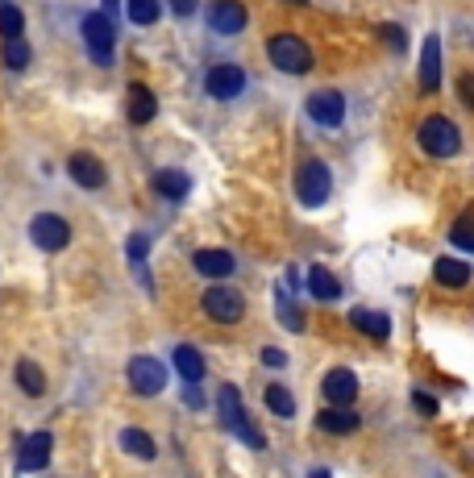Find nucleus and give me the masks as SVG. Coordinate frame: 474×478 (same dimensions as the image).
Masks as SVG:
<instances>
[{
  "label": "nucleus",
  "mask_w": 474,
  "mask_h": 478,
  "mask_svg": "<svg viewBox=\"0 0 474 478\" xmlns=\"http://www.w3.org/2000/svg\"><path fill=\"white\" fill-rule=\"evenodd\" d=\"M217 404H220V424H225V429L237 432V437H242L250 449H267V437H262V432H258L254 424L245 420V407H242V395H237V387H229V382H225V387H217Z\"/></svg>",
  "instance_id": "1"
},
{
  "label": "nucleus",
  "mask_w": 474,
  "mask_h": 478,
  "mask_svg": "<svg viewBox=\"0 0 474 478\" xmlns=\"http://www.w3.org/2000/svg\"><path fill=\"white\" fill-rule=\"evenodd\" d=\"M267 55H270V63H275L279 71H287V75L312 71V46H308L304 38H295V34H275L267 42Z\"/></svg>",
  "instance_id": "2"
},
{
  "label": "nucleus",
  "mask_w": 474,
  "mask_h": 478,
  "mask_svg": "<svg viewBox=\"0 0 474 478\" xmlns=\"http://www.w3.org/2000/svg\"><path fill=\"white\" fill-rule=\"evenodd\" d=\"M84 46L87 55H92V63H100V67H109L112 63V46H117V29H112L109 13H87L84 17Z\"/></svg>",
  "instance_id": "3"
},
{
  "label": "nucleus",
  "mask_w": 474,
  "mask_h": 478,
  "mask_svg": "<svg viewBox=\"0 0 474 478\" xmlns=\"http://www.w3.org/2000/svg\"><path fill=\"white\" fill-rule=\"evenodd\" d=\"M295 191H300V204H308V208L325 204L328 191H333V175H328L325 163H316V158L300 163V171H295Z\"/></svg>",
  "instance_id": "4"
},
{
  "label": "nucleus",
  "mask_w": 474,
  "mask_h": 478,
  "mask_svg": "<svg viewBox=\"0 0 474 478\" xmlns=\"http://www.w3.org/2000/svg\"><path fill=\"white\" fill-rule=\"evenodd\" d=\"M200 308H204L208 321L237 324L245 312V299H242V291H233V287H208L204 296H200Z\"/></svg>",
  "instance_id": "5"
},
{
  "label": "nucleus",
  "mask_w": 474,
  "mask_h": 478,
  "mask_svg": "<svg viewBox=\"0 0 474 478\" xmlns=\"http://www.w3.org/2000/svg\"><path fill=\"white\" fill-rule=\"evenodd\" d=\"M29 241H34L37 250H46V254H59L71 246V225L62 221V216L54 213H42L29 221Z\"/></svg>",
  "instance_id": "6"
},
{
  "label": "nucleus",
  "mask_w": 474,
  "mask_h": 478,
  "mask_svg": "<svg viewBox=\"0 0 474 478\" xmlns=\"http://www.w3.org/2000/svg\"><path fill=\"white\" fill-rule=\"evenodd\" d=\"M420 146H425V155H433V158H453L462 150V138H458V130H453L445 117H428L425 125H420Z\"/></svg>",
  "instance_id": "7"
},
{
  "label": "nucleus",
  "mask_w": 474,
  "mask_h": 478,
  "mask_svg": "<svg viewBox=\"0 0 474 478\" xmlns=\"http://www.w3.org/2000/svg\"><path fill=\"white\" fill-rule=\"evenodd\" d=\"M125 379H129V387H134L137 395H158L162 387H167V366L158 358H134L129 366H125Z\"/></svg>",
  "instance_id": "8"
},
{
  "label": "nucleus",
  "mask_w": 474,
  "mask_h": 478,
  "mask_svg": "<svg viewBox=\"0 0 474 478\" xmlns=\"http://www.w3.org/2000/svg\"><path fill=\"white\" fill-rule=\"evenodd\" d=\"M250 13H245L242 0H212L208 4V29L212 34H242Z\"/></svg>",
  "instance_id": "9"
},
{
  "label": "nucleus",
  "mask_w": 474,
  "mask_h": 478,
  "mask_svg": "<svg viewBox=\"0 0 474 478\" xmlns=\"http://www.w3.org/2000/svg\"><path fill=\"white\" fill-rule=\"evenodd\" d=\"M204 88L212 100H233V96L245 92V71L233 67V63H217V67L204 75Z\"/></svg>",
  "instance_id": "10"
},
{
  "label": "nucleus",
  "mask_w": 474,
  "mask_h": 478,
  "mask_svg": "<svg viewBox=\"0 0 474 478\" xmlns=\"http://www.w3.org/2000/svg\"><path fill=\"white\" fill-rule=\"evenodd\" d=\"M308 117H312L316 125H325V130H337L341 117H345L341 92H312L308 96Z\"/></svg>",
  "instance_id": "11"
},
{
  "label": "nucleus",
  "mask_w": 474,
  "mask_h": 478,
  "mask_svg": "<svg viewBox=\"0 0 474 478\" xmlns=\"http://www.w3.org/2000/svg\"><path fill=\"white\" fill-rule=\"evenodd\" d=\"M67 171H71V180L79 183V188H87V191L104 188V180H109V171H104V163H100L96 155H84V150L67 158Z\"/></svg>",
  "instance_id": "12"
},
{
  "label": "nucleus",
  "mask_w": 474,
  "mask_h": 478,
  "mask_svg": "<svg viewBox=\"0 0 474 478\" xmlns=\"http://www.w3.org/2000/svg\"><path fill=\"white\" fill-rule=\"evenodd\" d=\"M320 391H325L328 404H353V395H358V374L345 371V366H337V371L325 374Z\"/></svg>",
  "instance_id": "13"
},
{
  "label": "nucleus",
  "mask_w": 474,
  "mask_h": 478,
  "mask_svg": "<svg viewBox=\"0 0 474 478\" xmlns=\"http://www.w3.org/2000/svg\"><path fill=\"white\" fill-rule=\"evenodd\" d=\"M316 429L345 437V432L358 429V412H350V404H328L325 412H316Z\"/></svg>",
  "instance_id": "14"
},
{
  "label": "nucleus",
  "mask_w": 474,
  "mask_h": 478,
  "mask_svg": "<svg viewBox=\"0 0 474 478\" xmlns=\"http://www.w3.org/2000/svg\"><path fill=\"white\" fill-rule=\"evenodd\" d=\"M50 445H54L50 432H34V437H25L21 454H17V470H42L50 462Z\"/></svg>",
  "instance_id": "15"
},
{
  "label": "nucleus",
  "mask_w": 474,
  "mask_h": 478,
  "mask_svg": "<svg viewBox=\"0 0 474 478\" xmlns=\"http://www.w3.org/2000/svg\"><path fill=\"white\" fill-rule=\"evenodd\" d=\"M420 88L425 92H437L441 88V38L428 34L425 50H420Z\"/></svg>",
  "instance_id": "16"
},
{
  "label": "nucleus",
  "mask_w": 474,
  "mask_h": 478,
  "mask_svg": "<svg viewBox=\"0 0 474 478\" xmlns=\"http://www.w3.org/2000/svg\"><path fill=\"white\" fill-rule=\"evenodd\" d=\"M125 113H129V121H134V125H150V121H154V113H158L154 92H150V88H142V84H134V88H129V96H125Z\"/></svg>",
  "instance_id": "17"
},
{
  "label": "nucleus",
  "mask_w": 474,
  "mask_h": 478,
  "mask_svg": "<svg viewBox=\"0 0 474 478\" xmlns=\"http://www.w3.org/2000/svg\"><path fill=\"white\" fill-rule=\"evenodd\" d=\"M350 324L358 329V333L375 337V341H387V337H391V321L383 316V312H375V308H353L350 312Z\"/></svg>",
  "instance_id": "18"
},
{
  "label": "nucleus",
  "mask_w": 474,
  "mask_h": 478,
  "mask_svg": "<svg viewBox=\"0 0 474 478\" xmlns=\"http://www.w3.org/2000/svg\"><path fill=\"white\" fill-rule=\"evenodd\" d=\"M192 266L208 279H225V275H233V254L229 250H195Z\"/></svg>",
  "instance_id": "19"
},
{
  "label": "nucleus",
  "mask_w": 474,
  "mask_h": 478,
  "mask_svg": "<svg viewBox=\"0 0 474 478\" xmlns=\"http://www.w3.org/2000/svg\"><path fill=\"white\" fill-rule=\"evenodd\" d=\"M154 191L158 196H167V200H183V196L192 191V180H187L183 171L162 167V171H154Z\"/></svg>",
  "instance_id": "20"
},
{
  "label": "nucleus",
  "mask_w": 474,
  "mask_h": 478,
  "mask_svg": "<svg viewBox=\"0 0 474 478\" xmlns=\"http://www.w3.org/2000/svg\"><path fill=\"white\" fill-rule=\"evenodd\" d=\"M308 291H312L316 299H325V304H333V299H341V283L333 271H325V266H312L308 271Z\"/></svg>",
  "instance_id": "21"
},
{
  "label": "nucleus",
  "mask_w": 474,
  "mask_h": 478,
  "mask_svg": "<svg viewBox=\"0 0 474 478\" xmlns=\"http://www.w3.org/2000/svg\"><path fill=\"white\" fill-rule=\"evenodd\" d=\"M175 371L183 374V382H200L204 379V358L195 346H175Z\"/></svg>",
  "instance_id": "22"
},
{
  "label": "nucleus",
  "mask_w": 474,
  "mask_h": 478,
  "mask_svg": "<svg viewBox=\"0 0 474 478\" xmlns=\"http://www.w3.org/2000/svg\"><path fill=\"white\" fill-rule=\"evenodd\" d=\"M433 279H437L441 287H466V283H470V266L458 263V258H437Z\"/></svg>",
  "instance_id": "23"
},
{
  "label": "nucleus",
  "mask_w": 474,
  "mask_h": 478,
  "mask_svg": "<svg viewBox=\"0 0 474 478\" xmlns=\"http://www.w3.org/2000/svg\"><path fill=\"white\" fill-rule=\"evenodd\" d=\"M121 449H125V454H134V457H142V462H150V457L158 454L154 437H150V432H142V429H125L121 432Z\"/></svg>",
  "instance_id": "24"
},
{
  "label": "nucleus",
  "mask_w": 474,
  "mask_h": 478,
  "mask_svg": "<svg viewBox=\"0 0 474 478\" xmlns=\"http://www.w3.org/2000/svg\"><path fill=\"white\" fill-rule=\"evenodd\" d=\"M17 387H21L25 395H42V391H46V374H42V366H37V362H29V358L17 362Z\"/></svg>",
  "instance_id": "25"
},
{
  "label": "nucleus",
  "mask_w": 474,
  "mask_h": 478,
  "mask_svg": "<svg viewBox=\"0 0 474 478\" xmlns=\"http://www.w3.org/2000/svg\"><path fill=\"white\" fill-rule=\"evenodd\" d=\"M275 316H279V324H287L292 333H300V329H304V316H300V308H295V304L283 296V291H275Z\"/></svg>",
  "instance_id": "26"
},
{
  "label": "nucleus",
  "mask_w": 474,
  "mask_h": 478,
  "mask_svg": "<svg viewBox=\"0 0 474 478\" xmlns=\"http://www.w3.org/2000/svg\"><path fill=\"white\" fill-rule=\"evenodd\" d=\"M267 407L275 412V416H283V420H292V416H295V399H292V391H283L279 382H275V387H267Z\"/></svg>",
  "instance_id": "27"
},
{
  "label": "nucleus",
  "mask_w": 474,
  "mask_h": 478,
  "mask_svg": "<svg viewBox=\"0 0 474 478\" xmlns=\"http://www.w3.org/2000/svg\"><path fill=\"white\" fill-rule=\"evenodd\" d=\"M125 13H129V21H134V25H154L158 17H162L158 0H129V4H125Z\"/></svg>",
  "instance_id": "28"
},
{
  "label": "nucleus",
  "mask_w": 474,
  "mask_h": 478,
  "mask_svg": "<svg viewBox=\"0 0 474 478\" xmlns=\"http://www.w3.org/2000/svg\"><path fill=\"white\" fill-rule=\"evenodd\" d=\"M25 29V13L17 4H0V34L4 38H21Z\"/></svg>",
  "instance_id": "29"
},
{
  "label": "nucleus",
  "mask_w": 474,
  "mask_h": 478,
  "mask_svg": "<svg viewBox=\"0 0 474 478\" xmlns=\"http://www.w3.org/2000/svg\"><path fill=\"white\" fill-rule=\"evenodd\" d=\"M450 241H453V246H462V250H470V254H474V216H470V213L453 221Z\"/></svg>",
  "instance_id": "30"
},
{
  "label": "nucleus",
  "mask_w": 474,
  "mask_h": 478,
  "mask_svg": "<svg viewBox=\"0 0 474 478\" xmlns=\"http://www.w3.org/2000/svg\"><path fill=\"white\" fill-rule=\"evenodd\" d=\"M4 63H9L12 71H21L25 63H29V46H25L21 38H9V46H4Z\"/></svg>",
  "instance_id": "31"
},
{
  "label": "nucleus",
  "mask_w": 474,
  "mask_h": 478,
  "mask_svg": "<svg viewBox=\"0 0 474 478\" xmlns=\"http://www.w3.org/2000/svg\"><path fill=\"white\" fill-rule=\"evenodd\" d=\"M378 38H383L391 50H408V34H403L400 25H378Z\"/></svg>",
  "instance_id": "32"
},
{
  "label": "nucleus",
  "mask_w": 474,
  "mask_h": 478,
  "mask_svg": "<svg viewBox=\"0 0 474 478\" xmlns=\"http://www.w3.org/2000/svg\"><path fill=\"white\" fill-rule=\"evenodd\" d=\"M146 250H150L146 233H129V258H134V266L146 263Z\"/></svg>",
  "instance_id": "33"
},
{
  "label": "nucleus",
  "mask_w": 474,
  "mask_h": 478,
  "mask_svg": "<svg viewBox=\"0 0 474 478\" xmlns=\"http://www.w3.org/2000/svg\"><path fill=\"white\" fill-rule=\"evenodd\" d=\"M412 407L420 412V416H437V399L425 391H412Z\"/></svg>",
  "instance_id": "34"
},
{
  "label": "nucleus",
  "mask_w": 474,
  "mask_h": 478,
  "mask_svg": "<svg viewBox=\"0 0 474 478\" xmlns=\"http://www.w3.org/2000/svg\"><path fill=\"white\" fill-rule=\"evenodd\" d=\"M458 96H462V105H466V108H474V75H470V71L458 75Z\"/></svg>",
  "instance_id": "35"
},
{
  "label": "nucleus",
  "mask_w": 474,
  "mask_h": 478,
  "mask_svg": "<svg viewBox=\"0 0 474 478\" xmlns=\"http://www.w3.org/2000/svg\"><path fill=\"white\" fill-rule=\"evenodd\" d=\"M195 4H200V0H170V9H175V17H192Z\"/></svg>",
  "instance_id": "36"
},
{
  "label": "nucleus",
  "mask_w": 474,
  "mask_h": 478,
  "mask_svg": "<svg viewBox=\"0 0 474 478\" xmlns=\"http://www.w3.org/2000/svg\"><path fill=\"white\" fill-rule=\"evenodd\" d=\"M283 362L287 358H283L279 349H262V366H283Z\"/></svg>",
  "instance_id": "37"
},
{
  "label": "nucleus",
  "mask_w": 474,
  "mask_h": 478,
  "mask_svg": "<svg viewBox=\"0 0 474 478\" xmlns=\"http://www.w3.org/2000/svg\"><path fill=\"white\" fill-rule=\"evenodd\" d=\"M112 9H117V0H104V13H112Z\"/></svg>",
  "instance_id": "38"
}]
</instances>
